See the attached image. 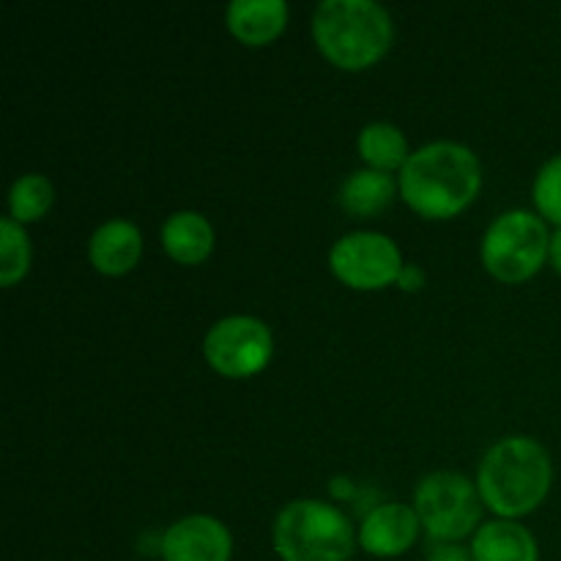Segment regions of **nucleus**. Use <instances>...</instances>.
Here are the masks:
<instances>
[{
    "label": "nucleus",
    "mask_w": 561,
    "mask_h": 561,
    "mask_svg": "<svg viewBox=\"0 0 561 561\" xmlns=\"http://www.w3.org/2000/svg\"><path fill=\"white\" fill-rule=\"evenodd\" d=\"M140 228L135 222H129V219H110V222L99 225L93 230L91 241H88L91 263L102 274H110V277H118V274H126L129 268H135V263L140 261Z\"/></svg>",
    "instance_id": "11"
},
{
    "label": "nucleus",
    "mask_w": 561,
    "mask_h": 561,
    "mask_svg": "<svg viewBox=\"0 0 561 561\" xmlns=\"http://www.w3.org/2000/svg\"><path fill=\"white\" fill-rule=\"evenodd\" d=\"M551 455L540 442L526 436H510L493 444L477 471L482 502L507 520L540 507L551 491Z\"/></svg>",
    "instance_id": "2"
},
{
    "label": "nucleus",
    "mask_w": 561,
    "mask_h": 561,
    "mask_svg": "<svg viewBox=\"0 0 561 561\" xmlns=\"http://www.w3.org/2000/svg\"><path fill=\"white\" fill-rule=\"evenodd\" d=\"M416 515L436 542H455L480 524L482 502L474 482L458 471H433L414 491Z\"/></svg>",
    "instance_id": "6"
},
{
    "label": "nucleus",
    "mask_w": 561,
    "mask_h": 561,
    "mask_svg": "<svg viewBox=\"0 0 561 561\" xmlns=\"http://www.w3.org/2000/svg\"><path fill=\"white\" fill-rule=\"evenodd\" d=\"M535 203L542 219L561 228V153L548 159L535 179Z\"/></svg>",
    "instance_id": "19"
},
{
    "label": "nucleus",
    "mask_w": 561,
    "mask_h": 561,
    "mask_svg": "<svg viewBox=\"0 0 561 561\" xmlns=\"http://www.w3.org/2000/svg\"><path fill=\"white\" fill-rule=\"evenodd\" d=\"M420 526V515L409 504H381L362 520L359 542L373 557H403L416 542Z\"/></svg>",
    "instance_id": "10"
},
{
    "label": "nucleus",
    "mask_w": 561,
    "mask_h": 561,
    "mask_svg": "<svg viewBox=\"0 0 561 561\" xmlns=\"http://www.w3.org/2000/svg\"><path fill=\"white\" fill-rule=\"evenodd\" d=\"M551 236L546 219L513 208L491 222L482 239V263L502 283H524L540 272L548 257Z\"/></svg>",
    "instance_id": "5"
},
{
    "label": "nucleus",
    "mask_w": 561,
    "mask_h": 561,
    "mask_svg": "<svg viewBox=\"0 0 561 561\" xmlns=\"http://www.w3.org/2000/svg\"><path fill=\"white\" fill-rule=\"evenodd\" d=\"M318 49L340 69L359 71L378 64L392 44V16L373 0H323L312 14Z\"/></svg>",
    "instance_id": "3"
},
{
    "label": "nucleus",
    "mask_w": 561,
    "mask_h": 561,
    "mask_svg": "<svg viewBox=\"0 0 561 561\" xmlns=\"http://www.w3.org/2000/svg\"><path fill=\"white\" fill-rule=\"evenodd\" d=\"M162 244L173 261L195 266L214 250V228L197 211H175L162 225Z\"/></svg>",
    "instance_id": "14"
},
{
    "label": "nucleus",
    "mask_w": 561,
    "mask_h": 561,
    "mask_svg": "<svg viewBox=\"0 0 561 561\" xmlns=\"http://www.w3.org/2000/svg\"><path fill=\"white\" fill-rule=\"evenodd\" d=\"M548 257H551V266L561 274V228L551 236V247H548Z\"/></svg>",
    "instance_id": "22"
},
{
    "label": "nucleus",
    "mask_w": 561,
    "mask_h": 561,
    "mask_svg": "<svg viewBox=\"0 0 561 561\" xmlns=\"http://www.w3.org/2000/svg\"><path fill=\"white\" fill-rule=\"evenodd\" d=\"M288 22L285 0H233L228 5V27L239 42L261 47L277 38Z\"/></svg>",
    "instance_id": "13"
},
{
    "label": "nucleus",
    "mask_w": 561,
    "mask_h": 561,
    "mask_svg": "<svg viewBox=\"0 0 561 561\" xmlns=\"http://www.w3.org/2000/svg\"><path fill=\"white\" fill-rule=\"evenodd\" d=\"M392 197L394 179L376 168L356 170L354 175L345 179L343 190H340V203H343L345 211L356 214V217H370V214L383 211Z\"/></svg>",
    "instance_id": "15"
},
{
    "label": "nucleus",
    "mask_w": 561,
    "mask_h": 561,
    "mask_svg": "<svg viewBox=\"0 0 561 561\" xmlns=\"http://www.w3.org/2000/svg\"><path fill=\"white\" fill-rule=\"evenodd\" d=\"M159 551L164 561H230L233 537L211 515H186L164 531Z\"/></svg>",
    "instance_id": "9"
},
{
    "label": "nucleus",
    "mask_w": 561,
    "mask_h": 561,
    "mask_svg": "<svg viewBox=\"0 0 561 561\" xmlns=\"http://www.w3.org/2000/svg\"><path fill=\"white\" fill-rule=\"evenodd\" d=\"M471 557L474 561H537V540L526 526L515 520H491L474 531L471 540Z\"/></svg>",
    "instance_id": "12"
},
{
    "label": "nucleus",
    "mask_w": 561,
    "mask_h": 561,
    "mask_svg": "<svg viewBox=\"0 0 561 561\" xmlns=\"http://www.w3.org/2000/svg\"><path fill=\"white\" fill-rule=\"evenodd\" d=\"M398 285L403 290H420L422 285H425V272H422L420 266H403V272H400L398 277Z\"/></svg>",
    "instance_id": "21"
},
{
    "label": "nucleus",
    "mask_w": 561,
    "mask_h": 561,
    "mask_svg": "<svg viewBox=\"0 0 561 561\" xmlns=\"http://www.w3.org/2000/svg\"><path fill=\"white\" fill-rule=\"evenodd\" d=\"M272 537L283 561H348L354 557L351 520L318 499H299L279 510Z\"/></svg>",
    "instance_id": "4"
},
{
    "label": "nucleus",
    "mask_w": 561,
    "mask_h": 561,
    "mask_svg": "<svg viewBox=\"0 0 561 561\" xmlns=\"http://www.w3.org/2000/svg\"><path fill=\"white\" fill-rule=\"evenodd\" d=\"M274 340L266 323L252 316H228L208 329L203 354L208 365L228 378L261 373L272 359Z\"/></svg>",
    "instance_id": "8"
},
{
    "label": "nucleus",
    "mask_w": 561,
    "mask_h": 561,
    "mask_svg": "<svg viewBox=\"0 0 561 561\" xmlns=\"http://www.w3.org/2000/svg\"><path fill=\"white\" fill-rule=\"evenodd\" d=\"M31 266V241L14 217L0 219V285L11 288Z\"/></svg>",
    "instance_id": "18"
},
{
    "label": "nucleus",
    "mask_w": 561,
    "mask_h": 561,
    "mask_svg": "<svg viewBox=\"0 0 561 561\" xmlns=\"http://www.w3.org/2000/svg\"><path fill=\"white\" fill-rule=\"evenodd\" d=\"M53 197H55L53 184H49V179H44L42 173L20 175V179L11 184V192H9L11 217H14L20 225L36 222V219L44 217L47 208L53 206Z\"/></svg>",
    "instance_id": "17"
},
{
    "label": "nucleus",
    "mask_w": 561,
    "mask_h": 561,
    "mask_svg": "<svg viewBox=\"0 0 561 561\" xmlns=\"http://www.w3.org/2000/svg\"><path fill=\"white\" fill-rule=\"evenodd\" d=\"M359 153L370 168L383 170V173L394 168L403 170V164L411 157L405 135L394 124H387V121L367 124L359 131Z\"/></svg>",
    "instance_id": "16"
},
{
    "label": "nucleus",
    "mask_w": 561,
    "mask_h": 561,
    "mask_svg": "<svg viewBox=\"0 0 561 561\" xmlns=\"http://www.w3.org/2000/svg\"><path fill=\"white\" fill-rule=\"evenodd\" d=\"M482 184L480 159L469 146L436 140L422 146L400 170V195L416 214L447 219L463 211Z\"/></svg>",
    "instance_id": "1"
},
{
    "label": "nucleus",
    "mask_w": 561,
    "mask_h": 561,
    "mask_svg": "<svg viewBox=\"0 0 561 561\" xmlns=\"http://www.w3.org/2000/svg\"><path fill=\"white\" fill-rule=\"evenodd\" d=\"M425 561H474V557H471V548L458 546V542H436L427 551Z\"/></svg>",
    "instance_id": "20"
},
{
    "label": "nucleus",
    "mask_w": 561,
    "mask_h": 561,
    "mask_svg": "<svg viewBox=\"0 0 561 561\" xmlns=\"http://www.w3.org/2000/svg\"><path fill=\"white\" fill-rule=\"evenodd\" d=\"M329 266L345 285L359 290H378L398 283L403 272V257L389 236L376 230H354L334 241L329 252Z\"/></svg>",
    "instance_id": "7"
}]
</instances>
